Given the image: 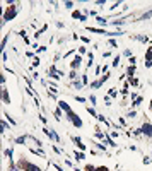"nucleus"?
I'll list each match as a JSON object with an SVG mask.
<instances>
[{"label":"nucleus","instance_id":"dca6fc26","mask_svg":"<svg viewBox=\"0 0 152 171\" xmlns=\"http://www.w3.org/2000/svg\"><path fill=\"white\" fill-rule=\"evenodd\" d=\"M152 17V10H149V12H145L142 17H140V21H145V19H150Z\"/></svg>","mask_w":152,"mask_h":171},{"label":"nucleus","instance_id":"7ed1b4c3","mask_svg":"<svg viewBox=\"0 0 152 171\" xmlns=\"http://www.w3.org/2000/svg\"><path fill=\"white\" fill-rule=\"evenodd\" d=\"M67 120H70V122H72V123H74L75 127H82V120L79 118V115H75L74 111L67 115Z\"/></svg>","mask_w":152,"mask_h":171},{"label":"nucleus","instance_id":"c85d7f7f","mask_svg":"<svg viewBox=\"0 0 152 171\" xmlns=\"http://www.w3.org/2000/svg\"><path fill=\"white\" fill-rule=\"evenodd\" d=\"M97 168H94V166H91V164H87L86 166V171H96Z\"/></svg>","mask_w":152,"mask_h":171},{"label":"nucleus","instance_id":"9d476101","mask_svg":"<svg viewBox=\"0 0 152 171\" xmlns=\"http://www.w3.org/2000/svg\"><path fill=\"white\" fill-rule=\"evenodd\" d=\"M58 104H60V108H62V110H63V111H65L67 115H69V113H72V108H70V106H69V104H67L65 101H58Z\"/></svg>","mask_w":152,"mask_h":171},{"label":"nucleus","instance_id":"6ab92c4d","mask_svg":"<svg viewBox=\"0 0 152 171\" xmlns=\"http://www.w3.org/2000/svg\"><path fill=\"white\" fill-rule=\"evenodd\" d=\"M62 108H57V110H55V116H57V120H62Z\"/></svg>","mask_w":152,"mask_h":171},{"label":"nucleus","instance_id":"3c124183","mask_svg":"<svg viewBox=\"0 0 152 171\" xmlns=\"http://www.w3.org/2000/svg\"><path fill=\"white\" fill-rule=\"evenodd\" d=\"M150 111H152V99H150Z\"/></svg>","mask_w":152,"mask_h":171},{"label":"nucleus","instance_id":"49530a36","mask_svg":"<svg viewBox=\"0 0 152 171\" xmlns=\"http://www.w3.org/2000/svg\"><path fill=\"white\" fill-rule=\"evenodd\" d=\"M82 84H84V86L87 84V75H82Z\"/></svg>","mask_w":152,"mask_h":171},{"label":"nucleus","instance_id":"72a5a7b5","mask_svg":"<svg viewBox=\"0 0 152 171\" xmlns=\"http://www.w3.org/2000/svg\"><path fill=\"white\" fill-rule=\"evenodd\" d=\"M97 149H101V151H104L106 152V145L104 144H97Z\"/></svg>","mask_w":152,"mask_h":171},{"label":"nucleus","instance_id":"473e14b6","mask_svg":"<svg viewBox=\"0 0 152 171\" xmlns=\"http://www.w3.org/2000/svg\"><path fill=\"white\" fill-rule=\"evenodd\" d=\"M70 79H74V81L77 79V74H75V70H72V72H70Z\"/></svg>","mask_w":152,"mask_h":171},{"label":"nucleus","instance_id":"6e6552de","mask_svg":"<svg viewBox=\"0 0 152 171\" xmlns=\"http://www.w3.org/2000/svg\"><path fill=\"white\" fill-rule=\"evenodd\" d=\"M145 67H152V48H149L147 53H145Z\"/></svg>","mask_w":152,"mask_h":171},{"label":"nucleus","instance_id":"39448f33","mask_svg":"<svg viewBox=\"0 0 152 171\" xmlns=\"http://www.w3.org/2000/svg\"><path fill=\"white\" fill-rule=\"evenodd\" d=\"M48 75L51 77V79H55V81H57V79H60V75H63V74L58 72L57 68H55V65H51V67L48 68Z\"/></svg>","mask_w":152,"mask_h":171},{"label":"nucleus","instance_id":"a19ab883","mask_svg":"<svg viewBox=\"0 0 152 171\" xmlns=\"http://www.w3.org/2000/svg\"><path fill=\"white\" fill-rule=\"evenodd\" d=\"M120 4H122V2H115V4H113V7H111V10H115V9H118V5H120Z\"/></svg>","mask_w":152,"mask_h":171},{"label":"nucleus","instance_id":"bb28decb","mask_svg":"<svg viewBox=\"0 0 152 171\" xmlns=\"http://www.w3.org/2000/svg\"><path fill=\"white\" fill-rule=\"evenodd\" d=\"M5 130H9V125H7V122H2V132H5Z\"/></svg>","mask_w":152,"mask_h":171},{"label":"nucleus","instance_id":"393cba45","mask_svg":"<svg viewBox=\"0 0 152 171\" xmlns=\"http://www.w3.org/2000/svg\"><path fill=\"white\" fill-rule=\"evenodd\" d=\"M108 79H109V74H104V75H103V77H101V79H99V81L103 82V84H104V82L108 81Z\"/></svg>","mask_w":152,"mask_h":171},{"label":"nucleus","instance_id":"20e7f679","mask_svg":"<svg viewBox=\"0 0 152 171\" xmlns=\"http://www.w3.org/2000/svg\"><path fill=\"white\" fill-rule=\"evenodd\" d=\"M140 132H142L145 137H152V123L145 122V123L142 125V128H140Z\"/></svg>","mask_w":152,"mask_h":171},{"label":"nucleus","instance_id":"f704fd0d","mask_svg":"<svg viewBox=\"0 0 152 171\" xmlns=\"http://www.w3.org/2000/svg\"><path fill=\"white\" fill-rule=\"evenodd\" d=\"M118 64H120V56H116V58H115V62H113V67H118Z\"/></svg>","mask_w":152,"mask_h":171},{"label":"nucleus","instance_id":"f257e3e1","mask_svg":"<svg viewBox=\"0 0 152 171\" xmlns=\"http://www.w3.org/2000/svg\"><path fill=\"white\" fill-rule=\"evenodd\" d=\"M17 12H19V9L16 7V5H12V7H9V9H7V10H5V12H4V19H2V26H4L7 21H12L14 17L17 16Z\"/></svg>","mask_w":152,"mask_h":171},{"label":"nucleus","instance_id":"1a4fd4ad","mask_svg":"<svg viewBox=\"0 0 152 171\" xmlns=\"http://www.w3.org/2000/svg\"><path fill=\"white\" fill-rule=\"evenodd\" d=\"M2 99H4L5 104H9V103H10V96H9V93H7L5 87H2Z\"/></svg>","mask_w":152,"mask_h":171},{"label":"nucleus","instance_id":"f8f14e48","mask_svg":"<svg viewBox=\"0 0 152 171\" xmlns=\"http://www.w3.org/2000/svg\"><path fill=\"white\" fill-rule=\"evenodd\" d=\"M135 74V65H130L128 67V70H126V75H128V79H132V75Z\"/></svg>","mask_w":152,"mask_h":171},{"label":"nucleus","instance_id":"cd10ccee","mask_svg":"<svg viewBox=\"0 0 152 171\" xmlns=\"http://www.w3.org/2000/svg\"><path fill=\"white\" fill-rule=\"evenodd\" d=\"M140 103H142V98H137V99H135L133 103H132V104H133V106H139Z\"/></svg>","mask_w":152,"mask_h":171},{"label":"nucleus","instance_id":"58836bf2","mask_svg":"<svg viewBox=\"0 0 152 171\" xmlns=\"http://www.w3.org/2000/svg\"><path fill=\"white\" fill-rule=\"evenodd\" d=\"M109 96H111V98H115V96H116V91H115V89H109Z\"/></svg>","mask_w":152,"mask_h":171},{"label":"nucleus","instance_id":"ea45409f","mask_svg":"<svg viewBox=\"0 0 152 171\" xmlns=\"http://www.w3.org/2000/svg\"><path fill=\"white\" fill-rule=\"evenodd\" d=\"M96 171H109V169H108V168H106V166H99V168H97V169H96Z\"/></svg>","mask_w":152,"mask_h":171},{"label":"nucleus","instance_id":"ddd939ff","mask_svg":"<svg viewBox=\"0 0 152 171\" xmlns=\"http://www.w3.org/2000/svg\"><path fill=\"white\" fill-rule=\"evenodd\" d=\"M87 113H89L91 116H96V118H97V113H96V110L92 106H87Z\"/></svg>","mask_w":152,"mask_h":171},{"label":"nucleus","instance_id":"4be33fe9","mask_svg":"<svg viewBox=\"0 0 152 171\" xmlns=\"http://www.w3.org/2000/svg\"><path fill=\"white\" fill-rule=\"evenodd\" d=\"M96 130H97V128H96ZM96 137H97V139H106V133H103L101 130H97V132H96Z\"/></svg>","mask_w":152,"mask_h":171},{"label":"nucleus","instance_id":"b1692460","mask_svg":"<svg viewBox=\"0 0 152 171\" xmlns=\"http://www.w3.org/2000/svg\"><path fill=\"white\" fill-rule=\"evenodd\" d=\"M5 156H7L10 161H12V149H7V151H5Z\"/></svg>","mask_w":152,"mask_h":171},{"label":"nucleus","instance_id":"0eeeda50","mask_svg":"<svg viewBox=\"0 0 152 171\" xmlns=\"http://www.w3.org/2000/svg\"><path fill=\"white\" fill-rule=\"evenodd\" d=\"M80 62H82V58H80V55H75L74 60H72V64H70V67H72V70H75V68L80 67Z\"/></svg>","mask_w":152,"mask_h":171},{"label":"nucleus","instance_id":"7c9ffc66","mask_svg":"<svg viewBox=\"0 0 152 171\" xmlns=\"http://www.w3.org/2000/svg\"><path fill=\"white\" fill-rule=\"evenodd\" d=\"M33 154H38V156H43V151H36V149H31Z\"/></svg>","mask_w":152,"mask_h":171},{"label":"nucleus","instance_id":"a878e982","mask_svg":"<svg viewBox=\"0 0 152 171\" xmlns=\"http://www.w3.org/2000/svg\"><path fill=\"white\" fill-rule=\"evenodd\" d=\"M63 7H65V9H72V7H74V2H65Z\"/></svg>","mask_w":152,"mask_h":171},{"label":"nucleus","instance_id":"f03ea898","mask_svg":"<svg viewBox=\"0 0 152 171\" xmlns=\"http://www.w3.org/2000/svg\"><path fill=\"white\" fill-rule=\"evenodd\" d=\"M19 168H22V171H43L39 166H36V164H33V162H26V161L19 162Z\"/></svg>","mask_w":152,"mask_h":171},{"label":"nucleus","instance_id":"9b49d317","mask_svg":"<svg viewBox=\"0 0 152 171\" xmlns=\"http://www.w3.org/2000/svg\"><path fill=\"white\" fill-rule=\"evenodd\" d=\"M74 156H75V159H77V161H82V159H86V154H84V152H77V151H75Z\"/></svg>","mask_w":152,"mask_h":171},{"label":"nucleus","instance_id":"a211bd4d","mask_svg":"<svg viewBox=\"0 0 152 171\" xmlns=\"http://www.w3.org/2000/svg\"><path fill=\"white\" fill-rule=\"evenodd\" d=\"M106 142H108V144L111 145V147H116V145H118V144H115V140H113V139H111L109 135H106Z\"/></svg>","mask_w":152,"mask_h":171},{"label":"nucleus","instance_id":"c03bdc74","mask_svg":"<svg viewBox=\"0 0 152 171\" xmlns=\"http://www.w3.org/2000/svg\"><path fill=\"white\" fill-rule=\"evenodd\" d=\"M87 51V48H79V53H80V55H82V53H86Z\"/></svg>","mask_w":152,"mask_h":171},{"label":"nucleus","instance_id":"412c9836","mask_svg":"<svg viewBox=\"0 0 152 171\" xmlns=\"http://www.w3.org/2000/svg\"><path fill=\"white\" fill-rule=\"evenodd\" d=\"M26 139H27L26 135H22V137H17V139H16V142H17V144H24V142H26Z\"/></svg>","mask_w":152,"mask_h":171},{"label":"nucleus","instance_id":"79ce46f5","mask_svg":"<svg viewBox=\"0 0 152 171\" xmlns=\"http://www.w3.org/2000/svg\"><path fill=\"white\" fill-rule=\"evenodd\" d=\"M96 4H97V5H104V4H106V0H97Z\"/></svg>","mask_w":152,"mask_h":171},{"label":"nucleus","instance_id":"37998d69","mask_svg":"<svg viewBox=\"0 0 152 171\" xmlns=\"http://www.w3.org/2000/svg\"><path fill=\"white\" fill-rule=\"evenodd\" d=\"M109 45H111V46H118V45H116V41H115V39H109Z\"/></svg>","mask_w":152,"mask_h":171},{"label":"nucleus","instance_id":"2eb2a0df","mask_svg":"<svg viewBox=\"0 0 152 171\" xmlns=\"http://www.w3.org/2000/svg\"><path fill=\"white\" fill-rule=\"evenodd\" d=\"M82 81H77V79H75V81H74V87H75V89H82Z\"/></svg>","mask_w":152,"mask_h":171},{"label":"nucleus","instance_id":"09e8293b","mask_svg":"<svg viewBox=\"0 0 152 171\" xmlns=\"http://www.w3.org/2000/svg\"><path fill=\"white\" fill-rule=\"evenodd\" d=\"M5 116H7V118H9V122H10V123H12V125H16V122H14V120H12V118H10V116H9V115H7V113H5Z\"/></svg>","mask_w":152,"mask_h":171},{"label":"nucleus","instance_id":"423d86ee","mask_svg":"<svg viewBox=\"0 0 152 171\" xmlns=\"http://www.w3.org/2000/svg\"><path fill=\"white\" fill-rule=\"evenodd\" d=\"M43 132H44V133H46V135H48V137H50V139H53V140H57V142H60V137H58V135H57V133L53 132L51 128H43Z\"/></svg>","mask_w":152,"mask_h":171},{"label":"nucleus","instance_id":"5701e85b","mask_svg":"<svg viewBox=\"0 0 152 171\" xmlns=\"http://www.w3.org/2000/svg\"><path fill=\"white\" fill-rule=\"evenodd\" d=\"M97 22H99L101 26H106V24H108V21H106L104 17H97Z\"/></svg>","mask_w":152,"mask_h":171},{"label":"nucleus","instance_id":"e433bc0d","mask_svg":"<svg viewBox=\"0 0 152 171\" xmlns=\"http://www.w3.org/2000/svg\"><path fill=\"white\" fill-rule=\"evenodd\" d=\"M33 65H34V67H38V65H39V58H38V56H36V58L33 60Z\"/></svg>","mask_w":152,"mask_h":171},{"label":"nucleus","instance_id":"8fccbe9b","mask_svg":"<svg viewBox=\"0 0 152 171\" xmlns=\"http://www.w3.org/2000/svg\"><path fill=\"white\" fill-rule=\"evenodd\" d=\"M91 103H92V104H96V96H94V94L91 96Z\"/></svg>","mask_w":152,"mask_h":171},{"label":"nucleus","instance_id":"a18cd8bd","mask_svg":"<svg viewBox=\"0 0 152 171\" xmlns=\"http://www.w3.org/2000/svg\"><path fill=\"white\" fill-rule=\"evenodd\" d=\"M39 120L43 122V123H46V116H43V115H39Z\"/></svg>","mask_w":152,"mask_h":171},{"label":"nucleus","instance_id":"4c0bfd02","mask_svg":"<svg viewBox=\"0 0 152 171\" xmlns=\"http://www.w3.org/2000/svg\"><path fill=\"white\" fill-rule=\"evenodd\" d=\"M10 171H19V166H16V164H10Z\"/></svg>","mask_w":152,"mask_h":171},{"label":"nucleus","instance_id":"c756f323","mask_svg":"<svg viewBox=\"0 0 152 171\" xmlns=\"http://www.w3.org/2000/svg\"><path fill=\"white\" fill-rule=\"evenodd\" d=\"M7 39H9V36H4V39H2V48H5V45H7Z\"/></svg>","mask_w":152,"mask_h":171},{"label":"nucleus","instance_id":"de8ad7c7","mask_svg":"<svg viewBox=\"0 0 152 171\" xmlns=\"http://www.w3.org/2000/svg\"><path fill=\"white\" fill-rule=\"evenodd\" d=\"M135 115H137V113H135V111H133V110H132V111H130V113H128V116H130V118H133V116H135Z\"/></svg>","mask_w":152,"mask_h":171},{"label":"nucleus","instance_id":"c9c22d12","mask_svg":"<svg viewBox=\"0 0 152 171\" xmlns=\"http://www.w3.org/2000/svg\"><path fill=\"white\" fill-rule=\"evenodd\" d=\"M128 81L132 82V86H139V81H137V79H128Z\"/></svg>","mask_w":152,"mask_h":171},{"label":"nucleus","instance_id":"2f4dec72","mask_svg":"<svg viewBox=\"0 0 152 171\" xmlns=\"http://www.w3.org/2000/svg\"><path fill=\"white\" fill-rule=\"evenodd\" d=\"M77 145H79V149L80 151H86V145H84L82 142H77Z\"/></svg>","mask_w":152,"mask_h":171},{"label":"nucleus","instance_id":"aec40b11","mask_svg":"<svg viewBox=\"0 0 152 171\" xmlns=\"http://www.w3.org/2000/svg\"><path fill=\"white\" fill-rule=\"evenodd\" d=\"M72 17H74V19H79V21H80V17H82V14L79 12V10H74V12H72Z\"/></svg>","mask_w":152,"mask_h":171},{"label":"nucleus","instance_id":"4468645a","mask_svg":"<svg viewBox=\"0 0 152 171\" xmlns=\"http://www.w3.org/2000/svg\"><path fill=\"white\" fill-rule=\"evenodd\" d=\"M135 39H139V41H142V43H147L149 41V38L147 36H140V34H137V36H133Z\"/></svg>","mask_w":152,"mask_h":171},{"label":"nucleus","instance_id":"f3484780","mask_svg":"<svg viewBox=\"0 0 152 171\" xmlns=\"http://www.w3.org/2000/svg\"><path fill=\"white\" fill-rule=\"evenodd\" d=\"M101 86H103V82H101V81H94L91 84V87H92V89H97V87H101Z\"/></svg>","mask_w":152,"mask_h":171}]
</instances>
